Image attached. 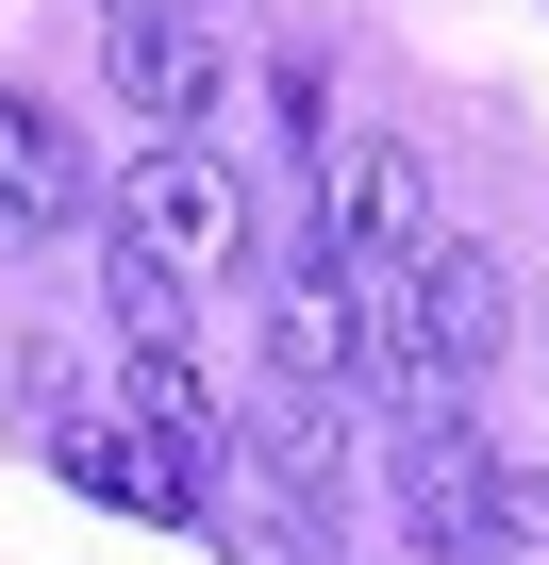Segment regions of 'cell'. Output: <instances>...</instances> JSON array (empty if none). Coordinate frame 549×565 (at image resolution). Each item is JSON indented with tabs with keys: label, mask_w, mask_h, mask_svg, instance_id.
Segmentation results:
<instances>
[{
	"label": "cell",
	"mask_w": 549,
	"mask_h": 565,
	"mask_svg": "<svg viewBox=\"0 0 549 565\" xmlns=\"http://www.w3.org/2000/svg\"><path fill=\"white\" fill-rule=\"evenodd\" d=\"M217 84H233V34H217V18H134V34H117V100L150 117V150H167V134H200V117H217Z\"/></svg>",
	"instance_id": "5b68a950"
},
{
	"label": "cell",
	"mask_w": 549,
	"mask_h": 565,
	"mask_svg": "<svg viewBox=\"0 0 549 565\" xmlns=\"http://www.w3.org/2000/svg\"><path fill=\"white\" fill-rule=\"evenodd\" d=\"M400 515H416V548H433V565H483V515H499V449H483L466 416H416V433H400Z\"/></svg>",
	"instance_id": "3957f363"
},
{
	"label": "cell",
	"mask_w": 549,
	"mask_h": 565,
	"mask_svg": "<svg viewBox=\"0 0 549 565\" xmlns=\"http://www.w3.org/2000/svg\"><path fill=\"white\" fill-rule=\"evenodd\" d=\"M266 366H284V399H334L367 383V300L300 249V266H266Z\"/></svg>",
	"instance_id": "277c9868"
},
{
	"label": "cell",
	"mask_w": 549,
	"mask_h": 565,
	"mask_svg": "<svg viewBox=\"0 0 549 565\" xmlns=\"http://www.w3.org/2000/svg\"><path fill=\"white\" fill-rule=\"evenodd\" d=\"M101 317H117V350H183L200 317H183V266H150V249H117L101 233Z\"/></svg>",
	"instance_id": "30bf717a"
},
{
	"label": "cell",
	"mask_w": 549,
	"mask_h": 565,
	"mask_svg": "<svg viewBox=\"0 0 549 565\" xmlns=\"http://www.w3.org/2000/svg\"><path fill=\"white\" fill-rule=\"evenodd\" d=\"M317 266L350 282V300H416V266H433V167L400 134H334L317 150Z\"/></svg>",
	"instance_id": "6da1fadb"
},
{
	"label": "cell",
	"mask_w": 549,
	"mask_h": 565,
	"mask_svg": "<svg viewBox=\"0 0 549 565\" xmlns=\"http://www.w3.org/2000/svg\"><path fill=\"white\" fill-rule=\"evenodd\" d=\"M134 18H200V0H101V34H134Z\"/></svg>",
	"instance_id": "7c38bea8"
},
{
	"label": "cell",
	"mask_w": 549,
	"mask_h": 565,
	"mask_svg": "<svg viewBox=\"0 0 549 565\" xmlns=\"http://www.w3.org/2000/svg\"><path fill=\"white\" fill-rule=\"evenodd\" d=\"M416 333H433V366H450V399H466V383L516 350V266H499V249H433V266H416Z\"/></svg>",
	"instance_id": "52a82bcc"
},
{
	"label": "cell",
	"mask_w": 549,
	"mask_h": 565,
	"mask_svg": "<svg viewBox=\"0 0 549 565\" xmlns=\"http://www.w3.org/2000/svg\"><path fill=\"white\" fill-rule=\"evenodd\" d=\"M84 183H101V167H84V134H67L34 84H0V233H67V216H84Z\"/></svg>",
	"instance_id": "ba28073f"
},
{
	"label": "cell",
	"mask_w": 549,
	"mask_h": 565,
	"mask_svg": "<svg viewBox=\"0 0 549 565\" xmlns=\"http://www.w3.org/2000/svg\"><path fill=\"white\" fill-rule=\"evenodd\" d=\"M117 416H134L150 449H183V466H233V416H217V383H200L183 350H117Z\"/></svg>",
	"instance_id": "9c48e42d"
},
{
	"label": "cell",
	"mask_w": 549,
	"mask_h": 565,
	"mask_svg": "<svg viewBox=\"0 0 549 565\" xmlns=\"http://www.w3.org/2000/svg\"><path fill=\"white\" fill-rule=\"evenodd\" d=\"M483 565H549V482L499 466V515H483Z\"/></svg>",
	"instance_id": "8fae6325"
},
{
	"label": "cell",
	"mask_w": 549,
	"mask_h": 565,
	"mask_svg": "<svg viewBox=\"0 0 549 565\" xmlns=\"http://www.w3.org/2000/svg\"><path fill=\"white\" fill-rule=\"evenodd\" d=\"M117 249H150V266H233L250 249V183L200 150V134H167V150H134V183H117Z\"/></svg>",
	"instance_id": "7a4b0ae2"
},
{
	"label": "cell",
	"mask_w": 549,
	"mask_h": 565,
	"mask_svg": "<svg viewBox=\"0 0 549 565\" xmlns=\"http://www.w3.org/2000/svg\"><path fill=\"white\" fill-rule=\"evenodd\" d=\"M51 466H67L84 499H117V515H200V466H183V449H150L117 399H101V416L67 399V416H51Z\"/></svg>",
	"instance_id": "8992f818"
}]
</instances>
